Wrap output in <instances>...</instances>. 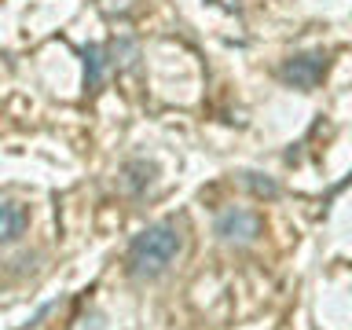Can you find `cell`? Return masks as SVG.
Wrapping results in <instances>:
<instances>
[{
  "instance_id": "cell-1",
  "label": "cell",
  "mask_w": 352,
  "mask_h": 330,
  "mask_svg": "<svg viewBox=\"0 0 352 330\" xmlns=\"http://www.w3.org/2000/svg\"><path fill=\"white\" fill-rule=\"evenodd\" d=\"M184 253V231L176 220H158V224L143 228L129 242V275L140 283H154L173 268V261Z\"/></svg>"
},
{
  "instance_id": "cell-2",
  "label": "cell",
  "mask_w": 352,
  "mask_h": 330,
  "mask_svg": "<svg viewBox=\"0 0 352 330\" xmlns=\"http://www.w3.org/2000/svg\"><path fill=\"white\" fill-rule=\"evenodd\" d=\"M327 66H330V59H327L323 48L297 52V55H290V59H283V66H279V81L290 85V88H297V92H312V88L323 85Z\"/></svg>"
},
{
  "instance_id": "cell-3",
  "label": "cell",
  "mask_w": 352,
  "mask_h": 330,
  "mask_svg": "<svg viewBox=\"0 0 352 330\" xmlns=\"http://www.w3.org/2000/svg\"><path fill=\"white\" fill-rule=\"evenodd\" d=\"M213 235L224 242V246H250V242L261 239V217L253 209H224L213 224Z\"/></svg>"
},
{
  "instance_id": "cell-4",
  "label": "cell",
  "mask_w": 352,
  "mask_h": 330,
  "mask_svg": "<svg viewBox=\"0 0 352 330\" xmlns=\"http://www.w3.org/2000/svg\"><path fill=\"white\" fill-rule=\"evenodd\" d=\"M154 176H158V165L147 162V158H132L121 165V173H118V187L125 195H143L147 187L154 184Z\"/></svg>"
},
{
  "instance_id": "cell-5",
  "label": "cell",
  "mask_w": 352,
  "mask_h": 330,
  "mask_svg": "<svg viewBox=\"0 0 352 330\" xmlns=\"http://www.w3.org/2000/svg\"><path fill=\"white\" fill-rule=\"evenodd\" d=\"M26 228H30V213L15 198H4V206H0V239H4V246H15L26 235Z\"/></svg>"
},
{
  "instance_id": "cell-6",
  "label": "cell",
  "mask_w": 352,
  "mask_h": 330,
  "mask_svg": "<svg viewBox=\"0 0 352 330\" xmlns=\"http://www.w3.org/2000/svg\"><path fill=\"white\" fill-rule=\"evenodd\" d=\"M81 55H85V88H92V92H96V88L103 85V77H107L110 59H107V52L99 48V44H85Z\"/></svg>"
},
{
  "instance_id": "cell-7",
  "label": "cell",
  "mask_w": 352,
  "mask_h": 330,
  "mask_svg": "<svg viewBox=\"0 0 352 330\" xmlns=\"http://www.w3.org/2000/svg\"><path fill=\"white\" fill-rule=\"evenodd\" d=\"M239 180H242V187H250L257 198H279V184L272 180V176H264V173H239Z\"/></svg>"
},
{
  "instance_id": "cell-8",
  "label": "cell",
  "mask_w": 352,
  "mask_h": 330,
  "mask_svg": "<svg viewBox=\"0 0 352 330\" xmlns=\"http://www.w3.org/2000/svg\"><path fill=\"white\" fill-rule=\"evenodd\" d=\"M110 55H114V59H110V66H118V70H129L132 59H136V44L121 37V41L110 44Z\"/></svg>"
},
{
  "instance_id": "cell-9",
  "label": "cell",
  "mask_w": 352,
  "mask_h": 330,
  "mask_svg": "<svg viewBox=\"0 0 352 330\" xmlns=\"http://www.w3.org/2000/svg\"><path fill=\"white\" fill-rule=\"evenodd\" d=\"M213 4H217V8H224V11H239V8H242L239 0H213Z\"/></svg>"
}]
</instances>
